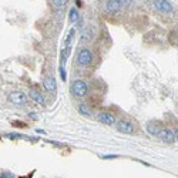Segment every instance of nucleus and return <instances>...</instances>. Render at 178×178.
<instances>
[{
	"label": "nucleus",
	"instance_id": "obj_1",
	"mask_svg": "<svg viewBox=\"0 0 178 178\" xmlns=\"http://www.w3.org/2000/svg\"><path fill=\"white\" fill-rule=\"evenodd\" d=\"M88 88H87V84L86 81L83 80H74L73 84H71V93L76 96V97H84L87 94Z\"/></svg>",
	"mask_w": 178,
	"mask_h": 178
},
{
	"label": "nucleus",
	"instance_id": "obj_2",
	"mask_svg": "<svg viewBox=\"0 0 178 178\" xmlns=\"http://www.w3.org/2000/svg\"><path fill=\"white\" fill-rule=\"evenodd\" d=\"M93 61V53L90 49H81L77 54V63L80 66H88Z\"/></svg>",
	"mask_w": 178,
	"mask_h": 178
},
{
	"label": "nucleus",
	"instance_id": "obj_3",
	"mask_svg": "<svg viewBox=\"0 0 178 178\" xmlns=\"http://www.w3.org/2000/svg\"><path fill=\"white\" fill-rule=\"evenodd\" d=\"M9 101L14 106H24L27 103V97L22 91H13L9 94Z\"/></svg>",
	"mask_w": 178,
	"mask_h": 178
},
{
	"label": "nucleus",
	"instance_id": "obj_4",
	"mask_svg": "<svg viewBox=\"0 0 178 178\" xmlns=\"http://www.w3.org/2000/svg\"><path fill=\"white\" fill-rule=\"evenodd\" d=\"M117 130L120 133H124V134H133L134 131V124L128 120H121L118 124H117Z\"/></svg>",
	"mask_w": 178,
	"mask_h": 178
},
{
	"label": "nucleus",
	"instance_id": "obj_5",
	"mask_svg": "<svg viewBox=\"0 0 178 178\" xmlns=\"http://www.w3.org/2000/svg\"><path fill=\"white\" fill-rule=\"evenodd\" d=\"M157 137H158L160 140L165 141V142H173L174 140H175V134H174L170 128H161V130L158 131Z\"/></svg>",
	"mask_w": 178,
	"mask_h": 178
},
{
	"label": "nucleus",
	"instance_id": "obj_6",
	"mask_svg": "<svg viewBox=\"0 0 178 178\" xmlns=\"http://www.w3.org/2000/svg\"><path fill=\"white\" fill-rule=\"evenodd\" d=\"M125 3H128V1H121V0H108V1H106V10L107 11H111V13H117V11L123 7V4H125Z\"/></svg>",
	"mask_w": 178,
	"mask_h": 178
},
{
	"label": "nucleus",
	"instance_id": "obj_7",
	"mask_svg": "<svg viewBox=\"0 0 178 178\" xmlns=\"http://www.w3.org/2000/svg\"><path fill=\"white\" fill-rule=\"evenodd\" d=\"M97 120H98L100 123L106 124V125H113V124L115 123L114 115H113L111 113H107V111H101V113H98V114H97Z\"/></svg>",
	"mask_w": 178,
	"mask_h": 178
},
{
	"label": "nucleus",
	"instance_id": "obj_8",
	"mask_svg": "<svg viewBox=\"0 0 178 178\" xmlns=\"http://www.w3.org/2000/svg\"><path fill=\"white\" fill-rule=\"evenodd\" d=\"M152 3H154V7H155L157 10H160L161 13H168V11L173 10V6H171L170 1H165V0H155V1H152Z\"/></svg>",
	"mask_w": 178,
	"mask_h": 178
},
{
	"label": "nucleus",
	"instance_id": "obj_9",
	"mask_svg": "<svg viewBox=\"0 0 178 178\" xmlns=\"http://www.w3.org/2000/svg\"><path fill=\"white\" fill-rule=\"evenodd\" d=\"M43 86H44V88L49 91V93H54L56 91V80H54V77H51V76H47L46 78H44V81H43Z\"/></svg>",
	"mask_w": 178,
	"mask_h": 178
},
{
	"label": "nucleus",
	"instance_id": "obj_10",
	"mask_svg": "<svg viewBox=\"0 0 178 178\" xmlns=\"http://www.w3.org/2000/svg\"><path fill=\"white\" fill-rule=\"evenodd\" d=\"M30 97L34 100L37 104H44V97H43V94L41 93H38V91H36V90H30Z\"/></svg>",
	"mask_w": 178,
	"mask_h": 178
},
{
	"label": "nucleus",
	"instance_id": "obj_11",
	"mask_svg": "<svg viewBox=\"0 0 178 178\" xmlns=\"http://www.w3.org/2000/svg\"><path fill=\"white\" fill-rule=\"evenodd\" d=\"M93 38V29L87 27L81 32V41H90Z\"/></svg>",
	"mask_w": 178,
	"mask_h": 178
},
{
	"label": "nucleus",
	"instance_id": "obj_12",
	"mask_svg": "<svg viewBox=\"0 0 178 178\" xmlns=\"http://www.w3.org/2000/svg\"><path fill=\"white\" fill-rule=\"evenodd\" d=\"M78 113H80L81 115H86V117L91 115V111H90V108L86 106V104H80V106H78Z\"/></svg>",
	"mask_w": 178,
	"mask_h": 178
},
{
	"label": "nucleus",
	"instance_id": "obj_13",
	"mask_svg": "<svg viewBox=\"0 0 178 178\" xmlns=\"http://www.w3.org/2000/svg\"><path fill=\"white\" fill-rule=\"evenodd\" d=\"M78 11H77V9L76 7H73L70 10V16H69V19H70L71 23H76V22H78Z\"/></svg>",
	"mask_w": 178,
	"mask_h": 178
},
{
	"label": "nucleus",
	"instance_id": "obj_14",
	"mask_svg": "<svg viewBox=\"0 0 178 178\" xmlns=\"http://www.w3.org/2000/svg\"><path fill=\"white\" fill-rule=\"evenodd\" d=\"M53 4H54L56 7H64V6H66V1H63V0H56V1H53Z\"/></svg>",
	"mask_w": 178,
	"mask_h": 178
},
{
	"label": "nucleus",
	"instance_id": "obj_15",
	"mask_svg": "<svg viewBox=\"0 0 178 178\" xmlns=\"http://www.w3.org/2000/svg\"><path fill=\"white\" fill-rule=\"evenodd\" d=\"M60 76H61V80H66L67 76H66V70L63 69V66H60Z\"/></svg>",
	"mask_w": 178,
	"mask_h": 178
},
{
	"label": "nucleus",
	"instance_id": "obj_16",
	"mask_svg": "<svg viewBox=\"0 0 178 178\" xmlns=\"http://www.w3.org/2000/svg\"><path fill=\"white\" fill-rule=\"evenodd\" d=\"M1 178H13V175H11V174H9V173H4V174L1 175Z\"/></svg>",
	"mask_w": 178,
	"mask_h": 178
},
{
	"label": "nucleus",
	"instance_id": "obj_17",
	"mask_svg": "<svg viewBox=\"0 0 178 178\" xmlns=\"http://www.w3.org/2000/svg\"><path fill=\"white\" fill-rule=\"evenodd\" d=\"M103 158H106V160H108V158H117V155H103Z\"/></svg>",
	"mask_w": 178,
	"mask_h": 178
},
{
	"label": "nucleus",
	"instance_id": "obj_18",
	"mask_svg": "<svg viewBox=\"0 0 178 178\" xmlns=\"http://www.w3.org/2000/svg\"><path fill=\"white\" fill-rule=\"evenodd\" d=\"M175 138L178 140V128H177V131H175Z\"/></svg>",
	"mask_w": 178,
	"mask_h": 178
}]
</instances>
